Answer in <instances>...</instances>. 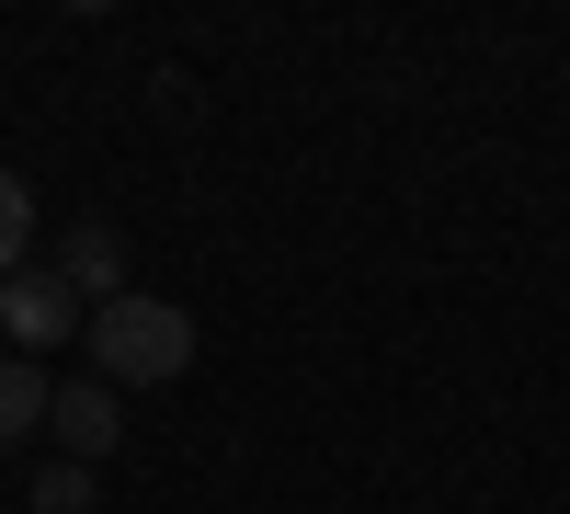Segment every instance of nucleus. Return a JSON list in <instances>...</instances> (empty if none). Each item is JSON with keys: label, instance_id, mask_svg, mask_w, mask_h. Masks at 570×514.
I'll use <instances>...</instances> for the list:
<instances>
[{"label": "nucleus", "instance_id": "f257e3e1", "mask_svg": "<svg viewBox=\"0 0 570 514\" xmlns=\"http://www.w3.org/2000/svg\"><path fill=\"white\" fill-rule=\"evenodd\" d=\"M91 366H104V389H160V378L195 366V320L149 287H126V298L91 309Z\"/></svg>", "mask_w": 570, "mask_h": 514}, {"label": "nucleus", "instance_id": "f03ea898", "mask_svg": "<svg viewBox=\"0 0 570 514\" xmlns=\"http://www.w3.org/2000/svg\"><path fill=\"white\" fill-rule=\"evenodd\" d=\"M115 424H126V411H115L104 378H58V389H46V435H58V457H80V469L115 457Z\"/></svg>", "mask_w": 570, "mask_h": 514}, {"label": "nucleus", "instance_id": "7ed1b4c3", "mask_svg": "<svg viewBox=\"0 0 570 514\" xmlns=\"http://www.w3.org/2000/svg\"><path fill=\"white\" fill-rule=\"evenodd\" d=\"M0 320H12L23 355H58L80 332V298H69V274H0Z\"/></svg>", "mask_w": 570, "mask_h": 514}, {"label": "nucleus", "instance_id": "20e7f679", "mask_svg": "<svg viewBox=\"0 0 570 514\" xmlns=\"http://www.w3.org/2000/svg\"><path fill=\"white\" fill-rule=\"evenodd\" d=\"M58 274H69V298H80V309H104V298H126V241H115L104 217H80V229H69V252H58Z\"/></svg>", "mask_w": 570, "mask_h": 514}, {"label": "nucleus", "instance_id": "39448f33", "mask_svg": "<svg viewBox=\"0 0 570 514\" xmlns=\"http://www.w3.org/2000/svg\"><path fill=\"white\" fill-rule=\"evenodd\" d=\"M46 389H58V378H46V366H0V446L46 424Z\"/></svg>", "mask_w": 570, "mask_h": 514}, {"label": "nucleus", "instance_id": "423d86ee", "mask_svg": "<svg viewBox=\"0 0 570 514\" xmlns=\"http://www.w3.org/2000/svg\"><path fill=\"white\" fill-rule=\"evenodd\" d=\"M91 492H104V481H91L80 457H46V469H35V514H91Z\"/></svg>", "mask_w": 570, "mask_h": 514}, {"label": "nucleus", "instance_id": "0eeeda50", "mask_svg": "<svg viewBox=\"0 0 570 514\" xmlns=\"http://www.w3.org/2000/svg\"><path fill=\"white\" fill-rule=\"evenodd\" d=\"M23 252H35V183L0 172V274H23Z\"/></svg>", "mask_w": 570, "mask_h": 514}]
</instances>
